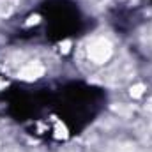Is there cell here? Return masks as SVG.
<instances>
[{
  "instance_id": "7a4b0ae2",
  "label": "cell",
  "mask_w": 152,
  "mask_h": 152,
  "mask_svg": "<svg viewBox=\"0 0 152 152\" xmlns=\"http://www.w3.org/2000/svg\"><path fill=\"white\" fill-rule=\"evenodd\" d=\"M42 75H44V66L41 62H27L18 71V78H21L25 81H36Z\"/></svg>"
},
{
  "instance_id": "3957f363",
  "label": "cell",
  "mask_w": 152,
  "mask_h": 152,
  "mask_svg": "<svg viewBox=\"0 0 152 152\" xmlns=\"http://www.w3.org/2000/svg\"><path fill=\"white\" fill-rule=\"evenodd\" d=\"M16 2L14 0H0V16L5 18V16H11L12 11H14V5Z\"/></svg>"
},
{
  "instance_id": "277c9868",
  "label": "cell",
  "mask_w": 152,
  "mask_h": 152,
  "mask_svg": "<svg viewBox=\"0 0 152 152\" xmlns=\"http://www.w3.org/2000/svg\"><path fill=\"white\" fill-rule=\"evenodd\" d=\"M143 92H145V85H142V83H136V85H133L131 87V96L133 97H142L143 96Z\"/></svg>"
},
{
  "instance_id": "6da1fadb",
  "label": "cell",
  "mask_w": 152,
  "mask_h": 152,
  "mask_svg": "<svg viewBox=\"0 0 152 152\" xmlns=\"http://www.w3.org/2000/svg\"><path fill=\"white\" fill-rule=\"evenodd\" d=\"M112 57V44L104 37H99L90 42L88 46V58L96 64H104Z\"/></svg>"
}]
</instances>
